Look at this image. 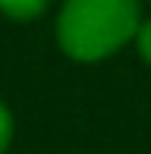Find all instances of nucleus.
<instances>
[{"mask_svg": "<svg viewBox=\"0 0 151 154\" xmlns=\"http://www.w3.org/2000/svg\"><path fill=\"white\" fill-rule=\"evenodd\" d=\"M132 44H135V51H139L142 63H148V66H151V19H142V22H139Z\"/></svg>", "mask_w": 151, "mask_h": 154, "instance_id": "3", "label": "nucleus"}, {"mask_svg": "<svg viewBox=\"0 0 151 154\" xmlns=\"http://www.w3.org/2000/svg\"><path fill=\"white\" fill-rule=\"evenodd\" d=\"M51 0H0V13L13 22H35L38 16H44Z\"/></svg>", "mask_w": 151, "mask_h": 154, "instance_id": "2", "label": "nucleus"}, {"mask_svg": "<svg viewBox=\"0 0 151 154\" xmlns=\"http://www.w3.org/2000/svg\"><path fill=\"white\" fill-rule=\"evenodd\" d=\"M142 19V0H63L54 35L69 60L101 63L135 38Z\"/></svg>", "mask_w": 151, "mask_h": 154, "instance_id": "1", "label": "nucleus"}, {"mask_svg": "<svg viewBox=\"0 0 151 154\" xmlns=\"http://www.w3.org/2000/svg\"><path fill=\"white\" fill-rule=\"evenodd\" d=\"M13 129H16V123H13V113H10V107L0 101V154H6V151H10Z\"/></svg>", "mask_w": 151, "mask_h": 154, "instance_id": "4", "label": "nucleus"}]
</instances>
